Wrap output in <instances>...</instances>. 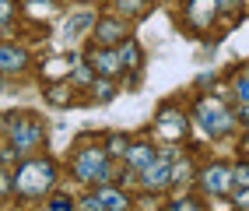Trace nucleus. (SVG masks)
Wrapping results in <instances>:
<instances>
[{
    "label": "nucleus",
    "instance_id": "1",
    "mask_svg": "<svg viewBox=\"0 0 249 211\" xmlns=\"http://www.w3.org/2000/svg\"><path fill=\"white\" fill-rule=\"evenodd\" d=\"M7 137H11V148L4 152V158L25 155L42 141V123L36 116H28V113H14V116H7Z\"/></svg>",
    "mask_w": 249,
    "mask_h": 211
},
{
    "label": "nucleus",
    "instance_id": "2",
    "mask_svg": "<svg viewBox=\"0 0 249 211\" xmlns=\"http://www.w3.org/2000/svg\"><path fill=\"white\" fill-rule=\"evenodd\" d=\"M193 113H196V123L204 127V134H211V137H225V134H231V127H235L231 109L225 102H218V99H211V95L196 102Z\"/></svg>",
    "mask_w": 249,
    "mask_h": 211
},
{
    "label": "nucleus",
    "instance_id": "3",
    "mask_svg": "<svg viewBox=\"0 0 249 211\" xmlns=\"http://www.w3.org/2000/svg\"><path fill=\"white\" fill-rule=\"evenodd\" d=\"M56 180V169L53 162H25V166L18 169V193H25V197H39V193H46L49 187H53Z\"/></svg>",
    "mask_w": 249,
    "mask_h": 211
},
{
    "label": "nucleus",
    "instance_id": "4",
    "mask_svg": "<svg viewBox=\"0 0 249 211\" xmlns=\"http://www.w3.org/2000/svg\"><path fill=\"white\" fill-rule=\"evenodd\" d=\"M74 173L77 180H88V183H106L112 176V166H109V155L106 148H85L77 158H74Z\"/></svg>",
    "mask_w": 249,
    "mask_h": 211
},
{
    "label": "nucleus",
    "instance_id": "5",
    "mask_svg": "<svg viewBox=\"0 0 249 211\" xmlns=\"http://www.w3.org/2000/svg\"><path fill=\"white\" fill-rule=\"evenodd\" d=\"M91 39H95V46H106V50H116V46H123V42L130 39V28H126L120 18H102V21L95 25Z\"/></svg>",
    "mask_w": 249,
    "mask_h": 211
},
{
    "label": "nucleus",
    "instance_id": "6",
    "mask_svg": "<svg viewBox=\"0 0 249 211\" xmlns=\"http://www.w3.org/2000/svg\"><path fill=\"white\" fill-rule=\"evenodd\" d=\"M200 187L207 193H214V197H221V193H231L235 190V183H231V166H225V162H214V166H207L200 173Z\"/></svg>",
    "mask_w": 249,
    "mask_h": 211
},
{
    "label": "nucleus",
    "instance_id": "7",
    "mask_svg": "<svg viewBox=\"0 0 249 211\" xmlns=\"http://www.w3.org/2000/svg\"><path fill=\"white\" fill-rule=\"evenodd\" d=\"M155 134L165 137V141H176V137H186V116L176 109H161L158 113V123H155Z\"/></svg>",
    "mask_w": 249,
    "mask_h": 211
},
{
    "label": "nucleus",
    "instance_id": "8",
    "mask_svg": "<svg viewBox=\"0 0 249 211\" xmlns=\"http://www.w3.org/2000/svg\"><path fill=\"white\" fill-rule=\"evenodd\" d=\"M88 63H91V71H98L102 77H116V74H123L120 50H106V46H98V50L88 57Z\"/></svg>",
    "mask_w": 249,
    "mask_h": 211
},
{
    "label": "nucleus",
    "instance_id": "9",
    "mask_svg": "<svg viewBox=\"0 0 249 211\" xmlns=\"http://www.w3.org/2000/svg\"><path fill=\"white\" fill-rule=\"evenodd\" d=\"M28 53L21 46H11V42H0V74H21L28 71Z\"/></svg>",
    "mask_w": 249,
    "mask_h": 211
},
{
    "label": "nucleus",
    "instance_id": "10",
    "mask_svg": "<svg viewBox=\"0 0 249 211\" xmlns=\"http://www.w3.org/2000/svg\"><path fill=\"white\" fill-rule=\"evenodd\" d=\"M158 158V152H155V144H147V141H130V148H126V166L130 169H147L151 162Z\"/></svg>",
    "mask_w": 249,
    "mask_h": 211
},
{
    "label": "nucleus",
    "instance_id": "11",
    "mask_svg": "<svg viewBox=\"0 0 249 211\" xmlns=\"http://www.w3.org/2000/svg\"><path fill=\"white\" fill-rule=\"evenodd\" d=\"M141 176H144V187L158 190V187H165V183H172V162H165V158H155L147 169H141Z\"/></svg>",
    "mask_w": 249,
    "mask_h": 211
},
{
    "label": "nucleus",
    "instance_id": "12",
    "mask_svg": "<svg viewBox=\"0 0 249 211\" xmlns=\"http://www.w3.org/2000/svg\"><path fill=\"white\" fill-rule=\"evenodd\" d=\"M95 204H98V211H126L130 197L123 190H116V187H102L95 193Z\"/></svg>",
    "mask_w": 249,
    "mask_h": 211
},
{
    "label": "nucleus",
    "instance_id": "13",
    "mask_svg": "<svg viewBox=\"0 0 249 211\" xmlns=\"http://www.w3.org/2000/svg\"><path fill=\"white\" fill-rule=\"evenodd\" d=\"M190 21L196 25V28H207L211 21H214V14H218V4L214 0H190Z\"/></svg>",
    "mask_w": 249,
    "mask_h": 211
},
{
    "label": "nucleus",
    "instance_id": "14",
    "mask_svg": "<svg viewBox=\"0 0 249 211\" xmlns=\"http://www.w3.org/2000/svg\"><path fill=\"white\" fill-rule=\"evenodd\" d=\"M46 99L53 106H71L74 102V85H67V81H53V85H46Z\"/></svg>",
    "mask_w": 249,
    "mask_h": 211
},
{
    "label": "nucleus",
    "instance_id": "15",
    "mask_svg": "<svg viewBox=\"0 0 249 211\" xmlns=\"http://www.w3.org/2000/svg\"><path fill=\"white\" fill-rule=\"evenodd\" d=\"M120 50V63H123V71H137L141 67V46L134 39H126L123 46H116Z\"/></svg>",
    "mask_w": 249,
    "mask_h": 211
},
{
    "label": "nucleus",
    "instance_id": "16",
    "mask_svg": "<svg viewBox=\"0 0 249 211\" xmlns=\"http://www.w3.org/2000/svg\"><path fill=\"white\" fill-rule=\"evenodd\" d=\"M116 92H120L116 77H95V81H91V99H95V102H109Z\"/></svg>",
    "mask_w": 249,
    "mask_h": 211
},
{
    "label": "nucleus",
    "instance_id": "17",
    "mask_svg": "<svg viewBox=\"0 0 249 211\" xmlns=\"http://www.w3.org/2000/svg\"><path fill=\"white\" fill-rule=\"evenodd\" d=\"M95 21V14L91 11H81V14H74V18L67 21V32H63V42H74L77 36H81V32H85L88 25Z\"/></svg>",
    "mask_w": 249,
    "mask_h": 211
},
{
    "label": "nucleus",
    "instance_id": "18",
    "mask_svg": "<svg viewBox=\"0 0 249 211\" xmlns=\"http://www.w3.org/2000/svg\"><path fill=\"white\" fill-rule=\"evenodd\" d=\"M116 11H120V14H130V18H137V14L147 11V0H116Z\"/></svg>",
    "mask_w": 249,
    "mask_h": 211
},
{
    "label": "nucleus",
    "instance_id": "19",
    "mask_svg": "<svg viewBox=\"0 0 249 211\" xmlns=\"http://www.w3.org/2000/svg\"><path fill=\"white\" fill-rule=\"evenodd\" d=\"M231 183H235V187H249V162L231 166Z\"/></svg>",
    "mask_w": 249,
    "mask_h": 211
},
{
    "label": "nucleus",
    "instance_id": "20",
    "mask_svg": "<svg viewBox=\"0 0 249 211\" xmlns=\"http://www.w3.org/2000/svg\"><path fill=\"white\" fill-rule=\"evenodd\" d=\"M235 99H239L242 106H249V74L235 77Z\"/></svg>",
    "mask_w": 249,
    "mask_h": 211
},
{
    "label": "nucleus",
    "instance_id": "21",
    "mask_svg": "<svg viewBox=\"0 0 249 211\" xmlns=\"http://www.w3.org/2000/svg\"><path fill=\"white\" fill-rule=\"evenodd\" d=\"M126 148H130V137H112V144H109V148H106V155H126Z\"/></svg>",
    "mask_w": 249,
    "mask_h": 211
},
{
    "label": "nucleus",
    "instance_id": "22",
    "mask_svg": "<svg viewBox=\"0 0 249 211\" xmlns=\"http://www.w3.org/2000/svg\"><path fill=\"white\" fill-rule=\"evenodd\" d=\"M239 211H249V187H235V197H231Z\"/></svg>",
    "mask_w": 249,
    "mask_h": 211
},
{
    "label": "nucleus",
    "instance_id": "23",
    "mask_svg": "<svg viewBox=\"0 0 249 211\" xmlns=\"http://www.w3.org/2000/svg\"><path fill=\"white\" fill-rule=\"evenodd\" d=\"M36 11L49 14V11H56V4H53V0H32V4H28V14H36Z\"/></svg>",
    "mask_w": 249,
    "mask_h": 211
},
{
    "label": "nucleus",
    "instance_id": "24",
    "mask_svg": "<svg viewBox=\"0 0 249 211\" xmlns=\"http://www.w3.org/2000/svg\"><path fill=\"white\" fill-rule=\"evenodd\" d=\"M14 18V0H0V25H7Z\"/></svg>",
    "mask_w": 249,
    "mask_h": 211
},
{
    "label": "nucleus",
    "instance_id": "25",
    "mask_svg": "<svg viewBox=\"0 0 249 211\" xmlns=\"http://www.w3.org/2000/svg\"><path fill=\"white\" fill-rule=\"evenodd\" d=\"M49 208H53V211H74V201L67 197V193H63V197H56V201L49 204Z\"/></svg>",
    "mask_w": 249,
    "mask_h": 211
},
{
    "label": "nucleus",
    "instance_id": "26",
    "mask_svg": "<svg viewBox=\"0 0 249 211\" xmlns=\"http://www.w3.org/2000/svg\"><path fill=\"white\" fill-rule=\"evenodd\" d=\"M169 211H200V208H196L193 201H186V197H182V201H172V208Z\"/></svg>",
    "mask_w": 249,
    "mask_h": 211
},
{
    "label": "nucleus",
    "instance_id": "27",
    "mask_svg": "<svg viewBox=\"0 0 249 211\" xmlns=\"http://www.w3.org/2000/svg\"><path fill=\"white\" fill-rule=\"evenodd\" d=\"M214 4H218V11H221V7H235L239 0H214Z\"/></svg>",
    "mask_w": 249,
    "mask_h": 211
},
{
    "label": "nucleus",
    "instance_id": "28",
    "mask_svg": "<svg viewBox=\"0 0 249 211\" xmlns=\"http://www.w3.org/2000/svg\"><path fill=\"white\" fill-rule=\"evenodd\" d=\"M239 120H242V123H246V127H249V106H246V109H242V113H239Z\"/></svg>",
    "mask_w": 249,
    "mask_h": 211
}]
</instances>
